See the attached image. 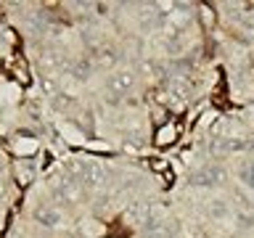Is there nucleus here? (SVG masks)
<instances>
[{
    "instance_id": "f257e3e1",
    "label": "nucleus",
    "mask_w": 254,
    "mask_h": 238,
    "mask_svg": "<svg viewBox=\"0 0 254 238\" xmlns=\"http://www.w3.org/2000/svg\"><path fill=\"white\" fill-rule=\"evenodd\" d=\"M132 85H135V77L130 71H117V74H111V79H109V87L114 93H127Z\"/></svg>"
},
{
    "instance_id": "f03ea898",
    "label": "nucleus",
    "mask_w": 254,
    "mask_h": 238,
    "mask_svg": "<svg viewBox=\"0 0 254 238\" xmlns=\"http://www.w3.org/2000/svg\"><path fill=\"white\" fill-rule=\"evenodd\" d=\"M37 220L43 222V225H48V228H53L56 222L61 220V212H56V209H40V212H37Z\"/></svg>"
}]
</instances>
